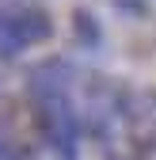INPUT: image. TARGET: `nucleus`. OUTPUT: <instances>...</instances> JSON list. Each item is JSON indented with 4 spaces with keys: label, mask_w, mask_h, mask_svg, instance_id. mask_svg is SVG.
<instances>
[{
    "label": "nucleus",
    "mask_w": 156,
    "mask_h": 160,
    "mask_svg": "<svg viewBox=\"0 0 156 160\" xmlns=\"http://www.w3.org/2000/svg\"><path fill=\"white\" fill-rule=\"evenodd\" d=\"M34 103V126L42 133V141L61 156L76 160V145H80V114L69 103V95H50V99H31Z\"/></svg>",
    "instance_id": "obj_1"
},
{
    "label": "nucleus",
    "mask_w": 156,
    "mask_h": 160,
    "mask_svg": "<svg viewBox=\"0 0 156 160\" xmlns=\"http://www.w3.org/2000/svg\"><path fill=\"white\" fill-rule=\"evenodd\" d=\"M53 34V19L46 8L38 4H23L0 12V57H15L19 50H31L38 42H46Z\"/></svg>",
    "instance_id": "obj_2"
},
{
    "label": "nucleus",
    "mask_w": 156,
    "mask_h": 160,
    "mask_svg": "<svg viewBox=\"0 0 156 160\" xmlns=\"http://www.w3.org/2000/svg\"><path fill=\"white\" fill-rule=\"evenodd\" d=\"M80 80V72H76L69 61H61V57H50V61L34 65L27 72V92L31 99H50V95H69V88Z\"/></svg>",
    "instance_id": "obj_3"
},
{
    "label": "nucleus",
    "mask_w": 156,
    "mask_h": 160,
    "mask_svg": "<svg viewBox=\"0 0 156 160\" xmlns=\"http://www.w3.org/2000/svg\"><path fill=\"white\" fill-rule=\"evenodd\" d=\"M72 38H76L80 50H99L103 46V27H99V19H95L88 8L72 12Z\"/></svg>",
    "instance_id": "obj_4"
},
{
    "label": "nucleus",
    "mask_w": 156,
    "mask_h": 160,
    "mask_svg": "<svg viewBox=\"0 0 156 160\" xmlns=\"http://www.w3.org/2000/svg\"><path fill=\"white\" fill-rule=\"evenodd\" d=\"M114 8L133 15V19H141V15H149V0H114Z\"/></svg>",
    "instance_id": "obj_5"
},
{
    "label": "nucleus",
    "mask_w": 156,
    "mask_h": 160,
    "mask_svg": "<svg viewBox=\"0 0 156 160\" xmlns=\"http://www.w3.org/2000/svg\"><path fill=\"white\" fill-rule=\"evenodd\" d=\"M107 160H122V156H118V152H110V156H107Z\"/></svg>",
    "instance_id": "obj_6"
}]
</instances>
